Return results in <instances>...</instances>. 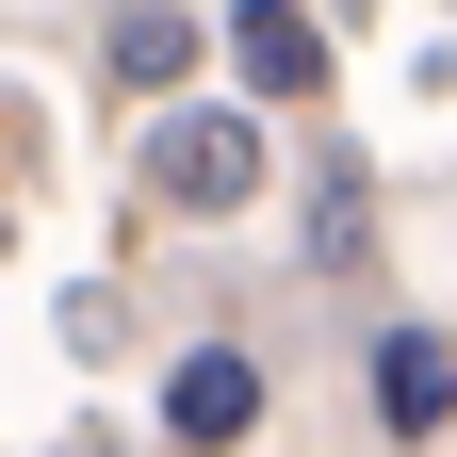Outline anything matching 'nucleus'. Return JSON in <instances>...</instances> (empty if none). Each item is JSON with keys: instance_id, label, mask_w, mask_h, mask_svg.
I'll use <instances>...</instances> for the list:
<instances>
[{"instance_id": "1", "label": "nucleus", "mask_w": 457, "mask_h": 457, "mask_svg": "<svg viewBox=\"0 0 457 457\" xmlns=\"http://www.w3.org/2000/svg\"><path fill=\"white\" fill-rule=\"evenodd\" d=\"M147 196H163V212H245V196H262V114H245V98L147 114Z\"/></svg>"}, {"instance_id": "2", "label": "nucleus", "mask_w": 457, "mask_h": 457, "mask_svg": "<svg viewBox=\"0 0 457 457\" xmlns=\"http://www.w3.org/2000/svg\"><path fill=\"white\" fill-rule=\"evenodd\" d=\"M245 425H262V360H245V343H180V360H163V441L228 457Z\"/></svg>"}, {"instance_id": "3", "label": "nucleus", "mask_w": 457, "mask_h": 457, "mask_svg": "<svg viewBox=\"0 0 457 457\" xmlns=\"http://www.w3.org/2000/svg\"><path fill=\"white\" fill-rule=\"evenodd\" d=\"M376 425H392V441H441V425H457V343H441V327H392V343H376Z\"/></svg>"}, {"instance_id": "4", "label": "nucleus", "mask_w": 457, "mask_h": 457, "mask_svg": "<svg viewBox=\"0 0 457 457\" xmlns=\"http://www.w3.org/2000/svg\"><path fill=\"white\" fill-rule=\"evenodd\" d=\"M228 66H245L262 98H327V33L295 17V0H228Z\"/></svg>"}, {"instance_id": "5", "label": "nucleus", "mask_w": 457, "mask_h": 457, "mask_svg": "<svg viewBox=\"0 0 457 457\" xmlns=\"http://www.w3.org/2000/svg\"><path fill=\"white\" fill-rule=\"evenodd\" d=\"M98 66L163 98V82H196V0H114V33H98Z\"/></svg>"}]
</instances>
